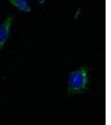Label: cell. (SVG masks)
Returning a JSON list of instances; mask_svg holds the SVG:
<instances>
[{"instance_id": "cell-1", "label": "cell", "mask_w": 111, "mask_h": 125, "mask_svg": "<svg viewBox=\"0 0 111 125\" xmlns=\"http://www.w3.org/2000/svg\"><path fill=\"white\" fill-rule=\"evenodd\" d=\"M89 83L88 68L82 66L69 75L67 91L71 94H81L87 90Z\"/></svg>"}, {"instance_id": "cell-4", "label": "cell", "mask_w": 111, "mask_h": 125, "mask_svg": "<svg viewBox=\"0 0 111 125\" xmlns=\"http://www.w3.org/2000/svg\"><path fill=\"white\" fill-rule=\"evenodd\" d=\"M38 2L40 3V4H43L46 0H37Z\"/></svg>"}, {"instance_id": "cell-2", "label": "cell", "mask_w": 111, "mask_h": 125, "mask_svg": "<svg viewBox=\"0 0 111 125\" xmlns=\"http://www.w3.org/2000/svg\"><path fill=\"white\" fill-rule=\"evenodd\" d=\"M13 21V17L9 16L0 24V50L3 48L7 41Z\"/></svg>"}, {"instance_id": "cell-3", "label": "cell", "mask_w": 111, "mask_h": 125, "mask_svg": "<svg viewBox=\"0 0 111 125\" xmlns=\"http://www.w3.org/2000/svg\"><path fill=\"white\" fill-rule=\"evenodd\" d=\"M15 7L22 11L29 12L31 9L28 2L26 0H8Z\"/></svg>"}]
</instances>
